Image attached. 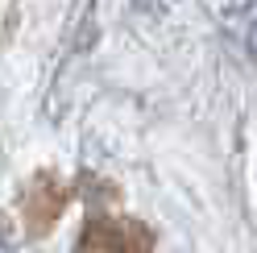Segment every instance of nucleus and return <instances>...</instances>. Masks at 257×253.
<instances>
[{
	"instance_id": "nucleus-1",
	"label": "nucleus",
	"mask_w": 257,
	"mask_h": 253,
	"mask_svg": "<svg viewBox=\"0 0 257 253\" xmlns=\"http://www.w3.org/2000/svg\"><path fill=\"white\" fill-rule=\"evenodd\" d=\"M150 245H154V236L137 220L91 216L83 236H79V245H75V253H150Z\"/></svg>"
},
{
	"instance_id": "nucleus-2",
	"label": "nucleus",
	"mask_w": 257,
	"mask_h": 253,
	"mask_svg": "<svg viewBox=\"0 0 257 253\" xmlns=\"http://www.w3.org/2000/svg\"><path fill=\"white\" fill-rule=\"evenodd\" d=\"M62 203H67V191L50 179V175H42L38 179V187L29 191V203H25V216H29V224H34L38 232H46L58 220V212H62Z\"/></svg>"
}]
</instances>
